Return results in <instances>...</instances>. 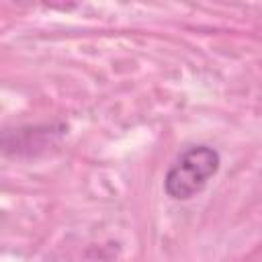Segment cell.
Wrapping results in <instances>:
<instances>
[{
    "mask_svg": "<svg viewBox=\"0 0 262 262\" xmlns=\"http://www.w3.org/2000/svg\"><path fill=\"white\" fill-rule=\"evenodd\" d=\"M217 170L219 154L209 145H194L180 154V158L170 166L164 180V188L168 196L176 201H186L201 192Z\"/></svg>",
    "mask_w": 262,
    "mask_h": 262,
    "instance_id": "6da1fadb",
    "label": "cell"
}]
</instances>
